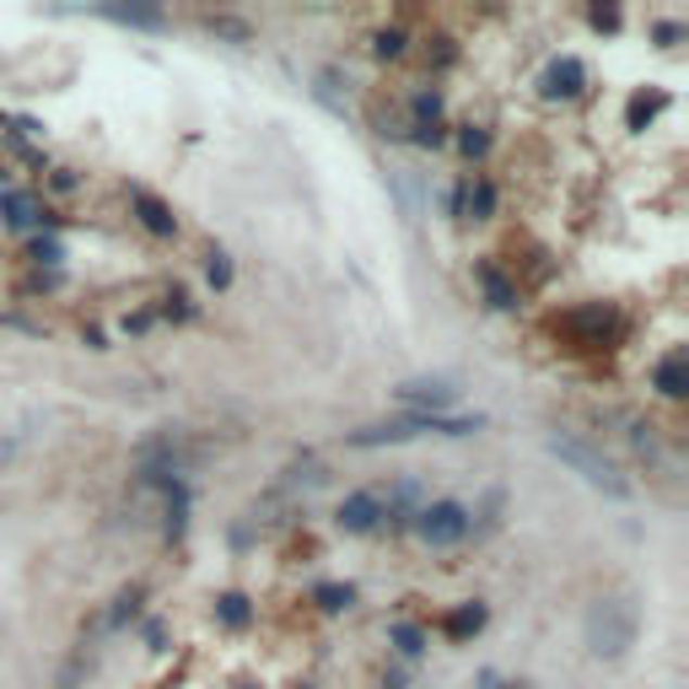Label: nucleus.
I'll list each match as a JSON object with an SVG mask.
<instances>
[{
	"label": "nucleus",
	"instance_id": "nucleus-1",
	"mask_svg": "<svg viewBox=\"0 0 689 689\" xmlns=\"http://www.w3.org/2000/svg\"><path fill=\"white\" fill-rule=\"evenodd\" d=\"M636 630H641V620H636L630 598H598L587 609V652L603 663H620L636 647Z\"/></svg>",
	"mask_w": 689,
	"mask_h": 689
},
{
	"label": "nucleus",
	"instance_id": "nucleus-2",
	"mask_svg": "<svg viewBox=\"0 0 689 689\" xmlns=\"http://www.w3.org/2000/svg\"><path fill=\"white\" fill-rule=\"evenodd\" d=\"M485 420L480 414H405V420H388V425H367V431H350V447H394V442H414V436H469L480 431Z\"/></svg>",
	"mask_w": 689,
	"mask_h": 689
},
{
	"label": "nucleus",
	"instance_id": "nucleus-3",
	"mask_svg": "<svg viewBox=\"0 0 689 689\" xmlns=\"http://www.w3.org/2000/svg\"><path fill=\"white\" fill-rule=\"evenodd\" d=\"M550 452L560 458V463H565V469H576V474H582L592 490H603V496H614V501H630V496H636V485H630V480H625V474H620V469H614V463H609L598 447H587L582 436H565V431H554V436H550Z\"/></svg>",
	"mask_w": 689,
	"mask_h": 689
},
{
	"label": "nucleus",
	"instance_id": "nucleus-4",
	"mask_svg": "<svg viewBox=\"0 0 689 689\" xmlns=\"http://www.w3.org/2000/svg\"><path fill=\"white\" fill-rule=\"evenodd\" d=\"M469 528H474V518H469V507H463V501H431V507L420 512V539H425V545H436V550L463 545V539H469Z\"/></svg>",
	"mask_w": 689,
	"mask_h": 689
},
{
	"label": "nucleus",
	"instance_id": "nucleus-5",
	"mask_svg": "<svg viewBox=\"0 0 689 689\" xmlns=\"http://www.w3.org/2000/svg\"><path fill=\"white\" fill-rule=\"evenodd\" d=\"M394 399H399V405H410L414 414H447V405L458 399V388H452V383H442V378H436V383H399V388H394Z\"/></svg>",
	"mask_w": 689,
	"mask_h": 689
},
{
	"label": "nucleus",
	"instance_id": "nucleus-6",
	"mask_svg": "<svg viewBox=\"0 0 689 689\" xmlns=\"http://www.w3.org/2000/svg\"><path fill=\"white\" fill-rule=\"evenodd\" d=\"M378 523H383V501H378L372 490L345 496V507H340V528H345V534H372Z\"/></svg>",
	"mask_w": 689,
	"mask_h": 689
},
{
	"label": "nucleus",
	"instance_id": "nucleus-7",
	"mask_svg": "<svg viewBox=\"0 0 689 689\" xmlns=\"http://www.w3.org/2000/svg\"><path fill=\"white\" fill-rule=\"evenodd\" d=\"M587 87V65L576 54H560L550 71H545V98H576Z\"/></svg>",
	"mask_w": 689,
	"mask_h": 689
},
{
	"label": "nucleus",
	"instance_id": "nucleus-8",
	"mask_svg": "<svg viewBox=\"0 0 689 689\" xmlns=\"http://www.w3.org/2000/svg\"><path fill=\"white\" fill-rule=\"evenodd\" d=\"M130 205H136V216H140V227H145V232H156V238H173V232H178V216H173L156 194L136 189V194H130Z\"/></svg>",
	"mask_w": 689,
	"mask_h": 689
},
{
	"label": "nucleus",
	"instance_id": "nucleus-9",
	"mask_svg": "<svg viewBox=\"0 0 689 689\" xmlns=\"http://www.w3.org/2000/svg\"><path fill=\"white\" fill-rule=\"evenodd\" d=\"M652 383H658V394L685 399V394H689V356H685V350L663 356V361H658V372H652Z\"/></svg>",
	"mask_w": 689,
	"mask_h": 689
},
{
	"label": "nucleus",
	"instance_id": "nucleus-10",
	"mask_svg": "<svg viewBox=\"0 0 689 689\" xmlns=\"http://www.w3.org/2000/svg\"><path fill=\"white\" fill-rule=\"evenodd\" d=\"M0 216H5L16 232H27V227H38V221H43L38 200H33V194H16V189H5V194H0Z\"/></svg>",
	"mask_w": 689,
	"mask_h": 689
},
{
	"label": "nucleus",
	"instance_id": "nucleus-11",
	"mask_svg": "<svg viewBox=\"0 0 689 689\" xmlns=\"http://www.w3.org/2000/svg\"><path fill=\"white\" fill-rule=\"evenodd\" d=\"M485 620H490L485 603H458V609L447 614V636H452V641H469V636L485 630Z\"/></svg>",
	"mask_w": 689,
	"mask_h": 689
},
{
	"label": "nucleus",
	"instance_id": "nucleus-12",
	"mask_svg": "<svg viewBox=\"0 0 689 689\" xmlns=\"http://www.w3.org/2000/svg\"><path fill=\"white\" fill-rule=\"evenodd\" d=\"M663 109H668V92H658V87H652V92H636L630 109H625V125H630V130H647Z\"/></svg>",
	"mask_w": 689,
	"mask_h": 689
},
{
	"label": "nucleus",
	"instance_id": "nucleus-13",
	"mask_svg": "<svg viewBox=\"0 0 689 689\" xmlns=\"http://www.w3.org/2000/svg\"><path fill=\"white\" fill-rule=\"evenodd\" d=\"M480 285H485V302L496 307V312H507V307H518V285L501 276L496 265H480Z\"/></svg>",
	"mask_w": 689,
	"mask_h": 689
},
{
	"label": "nucleus",
	"instance_id": "nucleus-14",
	"mask_svg": "<svg viewBox=\"0 0 689 689\" xmlns=\"http://www.w3.org/2000/svg\"><path fill=\"white\" fill-rule=\"evenodd\" d=\"M216 620H221V625H232V630H243V625L254 620V609H248V598H243V592H221V598H216Z\"/></svg>",
	"mask_w": 689,
	"mask_h": 689
},
{
	"label": "nucleus",
	"instance_id": "nucleus-15",
	"mask_svg": "<svg viewBox=\"0 0 689 689\" xmlns=\"http://www.w3.org/2000/svg\"><path fill=\"white\" fill-rule=\"evenodd\" d=\"M312 598H318V609H323V614H340V609H350V603H356V587H350V582H323Z\"/></svg>",
	"mask_w": 689,
	"mask_h": 689
},
{
	"label": "nucleus",
	"instance_id": "nucleus-16",
	"mask_svg": "<svg viewBox=\"0 0 689 689\" xmlns=\"http://www.w3.org/2000/svg\"><path fill=\"white\" fill-rule=\"evenodd\" d=\"M103 16H109V22H125V27H167L162 11H140V5H109Z\"/></svg>",
	"mask_w": 689,
	"mask_h": 689
},
{
	"label": "nucleus",
	"instance_id": "nucleus-17",
	"mask_svg": "<svg viewBox=\"0 0 689 689\" xmlns=\"http://www.w3.org/2000/svg\"><path fill=\"white\" fill-rule=\"evenodd\" d=\"M394 647H399L405 658H420V652H425V630L410 625V620H405V625H394Z\"/></svg>",
	"mask_w": 689,
	"mask_h": 689
},
{
	"label": "nucleus",
	"instance_id": "nucleus-18",
	"mask_svg": "<svg viewBox=\"0 0 689 689\" xmlns=\"http://www.w3.org/2000/svg\"><path fill=\"white\" fill-rule=\"evenodd\" d=\"M372 49H378L383 60H399V54H405V33H399V27H383V33L372 38Z\"/></svg>",
	"mask_w": 689,
	"mask_h": 689
},
{
	"label": "nucleus",
	"instance_id": "nucleus-19",
	"mask_svg": "<svg viewBox=\"0 0 689 689\" xmlns=\"http://www.w3.org/2000/svg\"><path fill=\"white\" fill-rule=\"evenodd\" d=\"M205 276H210V285H216V291H227V285H232V265H227V254H210Z\"/></svg>",
	"mask_w": 689,
	"mask_h": 689
},
{
	"label": "nucleus",
	"instance_id": "nucleus-20",
	"mask_svg": "<svg viewBox=\"0 0 689 689\" xmlns=\"http://www.w3.org/2000/svg\"><path fill=\"white\" fill-rule=\"evenodd\" d=\"M414 114H420V130H431V119L442 114V98H436V92H420V98H414Z\"/></svg>",
	"mask_w": 689,
	"mask_h": 689
},
{
	"label": "nucleus",
	"instance_id": "nucleus-21",
	"mask_svg": "<svg viewBox=\"0 0 689 689\" xmlns=\"http://www.w3.org/2000/svg\"><path fill=\"white\" fill-rule=\"evenodd\" d=\"M205 27H210V33H221V38H238V43L248 38V27H243V22H232V16H210Z\"/></svg>",
	"mask_w": 689,
	"mask_h": 689
},
{
	"label": "nucleus",
	"instance_id": "nucleus-22",
	"mask_svg": "<svg viewBox=\"0 0 689 689\" xmlns=\"http://www.w3.org/2000/svg\"><path fill=\"white\" fill-rule=\"evenodd\" d=\"M458 145H463V156H485L490 136H485V130H463V136H458Z\"/></svg>",
	"mask_w": 689,
	"mask_h": 689
},
{
	"label": "nucleus",
	"instance_id": "nucleus-23",
	"mask_svg": "<svg viewBox=\"0 0 689 689\" xmlns=\"http://www.w3.org/2000/svg\"><path fill=\"white\" fill-rule=\"evenodd\" d=\"M592 27H598V33H614V27H620V11H614V5H592Z\"/></svg>",
	"mask_w": 689,
	"mask_h": 689
},
{
	"label": "nucleus",
	"instance_id": "nucleus-24",
	"mask_svg": "<svg viewBox=\"0 0 689 689\" xmlns=\"http://www.w3.org/2000/svg\"><path fill=\"white\" fill-rule=\"evenodd\" d=\"M496 210V189L490 183H474V216H490Z\"/></svg>",
	"mask_w": 689,
	"mask_h": 689
},
{
	"label": "nucleus",
	"instance_id": "nucleus-25",
	"mask_svg": "<svg viewBox=\"0 0 689 689\" xmlns=\"http://www.w3.org/2000/svg\"><path fill=\"white\" fill-rule=\"evenodd\" d=\"M679 38H685V27H679V22H658V43H668V49H674Z\"/></svg>",
	"mask_w": 689,
	"mask_h": 689
},
{
	"label": "nucleus",
	"instance_id": "nucleus-26",
	"mask_svg": "<svg viewBox=\"0 0 689 689\" xmlns=\"http://www.w3.org/2000/svg\"><path fill=\"white\" fill-rule=\"evenodd\" d=\"M33 259H38V265H54V259H60V243H43V238H38V243H33Z\"/></svg>",
	"mask_w": 689,
	"mask_h": 689
},
{
	"label": "nucleus",
	"instance_id": "nucleus-27",
	"mask_svg": "<svg viewBox=\"0 0 689 689\" xmlns=\"http://www.w3.org/2000/svg\"><path fill=\"white\" fill-rule=\"evenodd\" d=\"M480 685H485V689H518V685H512V679H496V674H485Z\"/></svg>",
	"mask_w": 689,
	"mask_h": 689
},
{
	"label": "nucleus",
	"instance_id": "nucleus-28",
	"mask_svg": "<svg viewBox=\"0 0 689 689\" xmlns=\"http://www.w3.org/2000/svg\"><path fill=\"white\" fill-rule=\"evenodd\" d=\"M0 183H5V167H0Z\"/></svg>",
	"mask_w": 689,
	"mask_h": 689
},
{
	"label": "nucleus",
	"instance_id": "nucleus-29",
	"mask_svg": "<svg viewBox=\"0 0 689 689\" xmlns=\"http://www.w3.org/2000/svg\"><path fill=\"white\" fill-rule=\"evenodd\" d=\"M296 689H312V685H296Z\"/></svg>",
	"mask_w": 689,
	"mask_h": 689
}]
</instances>
